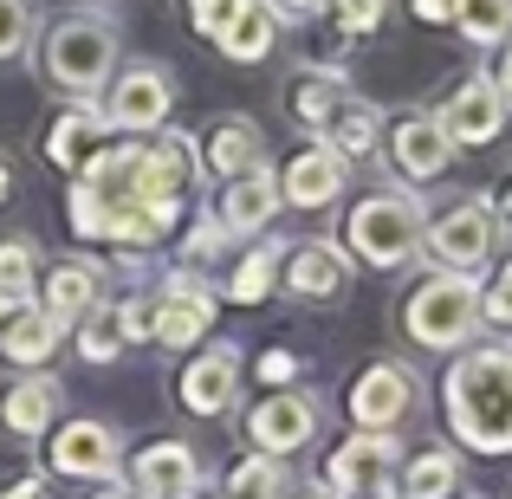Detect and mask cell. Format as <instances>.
Segmentation results:
<instances>
[{"mask_svg": "<svg viewBox=\"0 0 512 499\" xmlns=\"http://www.w3.org/2000/svg\"><path fill=\"white\" fill-rule=\"evenodd\" d=\"M448 428L474 454H512V344L461 350L441 383Z\"/></svg>", "mask_w": 512, "mask_h": 499, "instance_id": "obj_1", "label": "cell"}, {"mask_svg": "<svg viewBox=\"0 0 512 499\" xmlns=\"http://www.w3.org/2000/svg\"><path fill=\"white\" fill-rule=\"evenodd\" d=\"M117 59H124V33H117L111 13H65V20L46 26L39 39V72L46 85L72 91V98H98L117 78Z\"/></svg>", "mask_w": 512, "mask_h": 499, "instance_id": "obj_2", "label": "cell"}, {"mask_svg": "<svg viewBox=\"0 0 512 499\" xmlns=\"http://www.w3.org/2000/svg\"><path fill=\"white\" fill-rule=\"evenodd\" d=\"M422 227H428L422 201L402 195V188H383V195H363L357 208L344 214V253L363 260V266H376V273H389V266L415 260Z\"/></svg>", "mask_w": 512, "mask_h": 499, "instance_id": "obj_3", "label": "cell"}, {"mask_svg": "<svg viewBox=\"0 0 512 499\" xmlns=\"http://www.w3.org/2000/svg\"><path fill=\"white\" fill-rule=\"evenodd\" d=\"M402 331L422 350H461L480 331V279L474 273H428L402 299Z\"/></svg>", "mask_w": 512, "mask_h": 499, "instance_id": "obj_4", "label": "cell"}, {"mask_svg": "<svg viewBox=\"0 0 512 499\" xmlns=\"http://www.w3.org/2000/svg\"><path fill=\"white\" fill-rule=\"evenodd\" d=\"M493 240H500V214H493L480 195L448 201V208L428 214V227H422V247L435 253L441 273H474V266H487Z\"/></svg>", "mask_w": 512, "mask_h": 499, "instance_id": "obj_5", "label": "cell"}, {"mask_svg": "<svg viewBox=\"0 0 512 499\" xmlns=\"http://www.w3.org/2000/svg\"><path fill=\"white\" fill-rule=\"evenodd\" d=\"M195 182H201V143L188 130H156L137 143V201L182 208Z\"/></svg>", "mask_w": 512, "mask_h": 499, "instance_id": "obj_6", "label": "cell"}, {"mask_svg": "<svg viewBox=\"0 0 512 499\" xmlns=\"http://www.w3.org/2000/svg\"><path fill=\"white\" fill-rule=\"evenodd\" d=\"M169 111H175V78L163 65H124L104 91V117L124 137H156L169 124Z\"/></svg>", "mask_w": 512, "mask_h": 499, "instance_id": "obj_7", "label": "cell"}, {"mask_svg": "<svg viewBox=\"0 0 512 499\" xmlns=\"http://www.w3.org/2000/svg\"><path fill=\"white\" fill-rule=\"evenodd\" d=\"M150 337L163 350H195L201 337H208V325H214V286L201 273H169L163 286H156V299H150Z\"/></svg>", "mask_w": 512, "mask_h": 499, "instance_id": "obj_8", "label": "cell"}, {"mask_svg": "<svg viewBox=\"0 0 512 499\" xmlns=\"http://www.w3.org/2000/svg\"><path fill=\"white\" fill-rule=\"evenodd\" d=\"M312 435H318V396L312 389H273L266 402L247 409V441H253V454H266V461L299 454Z\"/></svg>", "mask_w": 512, "mask_h": 499, "instance_id": "obj_9", "label": "cell"}, {"mask_svg": "<svg viewBox=\"0 0 512 499\" xmlns=\"http://www.w3.org/2000/svg\"><path fill=\"white\" fill-rule=\"evenodd\" d=\"M344 409H350V422H357V435H389V428L415 409V370H402V363H370V370H357V383L344 389Z\"/></svg>", "mask_w": 512, "mask_h": 499, "instance_id": "obj_10", "label": "cell"}, {"mask_svg": "<svg viewBox=\"0 0 512 499\" xmlns=\"http://www.w3.org/2000/svg\"><path fill=\"white\" fill-rule=\"evenodd\" d=\"M52 474L65 480H124V435H117L111 422H65L59 435H52L46 448Z\"/></svg>", "mask_w": 512, "mask_h": 499, "instance_id": "obj_11", "label": "cell"}, {"mask_svg": "<svg viewBox=\"0 0 512 499\" xmlns=\"http://www.w3.org/2000/svg\"><path fill=\"white\" fill-rule=\"evenodd\" d=\"M396 467H402L396 435H357V428H350V441H338V448H331V461H325V487L344 493V499H363V493L389 487V474H396Z\"/></svg>", "mask_w": 512, "mask_h": 499, "instance_id": "obj_12", "label": "cell"}, {"mask_svg": "<svg viewBox=\"0 0 512 499\" xmlns=\"http://www.w3.org/2000/svg\"><path fill=\"white\" fill-rule=\"evenodd\" d=\"M234 396H240V344H208L175 376V402L188 415H227Z\"/></svg>", "mask_w": 512, "mask_h": 499, "instance_id": "obj_13", "label": "cell"}, {"mask_svg": "<svg viewBox=\"0 0 512 499\" xmlns=\"http://www.w3.org/2000/svg\"><path fill=\"white\" fill-rule=\"evenodd\" d=\"M435 124L448 130L454 150H474V143H493L506 130V98L493 91V78H461L448 91V104L435 111Z\"/></svg>", "mask_w": 512, "mask_h": 499, "instance_id": "obj_14", "label": "cell"}, {"mask_svg": "<svg viewBox=\"0 0 512 499\" xmlns=\"http://www.w3.org/2000/svg\"><path fill=\"white\" fill-rule=\"evenodd\" d=\"M111 117H104V104L78 98L72 111H59V124L46 130V163H59L65 175H85L91 163H98L104 150H111Z\"/></svg>", "mask_w": 512, "mask_h": 499, "instance_id": "obj_15", "label": "cell"}, {"mask_svg": "<svg viewBox=\"0 0 512 499\" xmlns=\"http://www.w3.org/2000/svg\"><path fill=\"white\" fill-rule=\"evenodd\" d=\"M130 487L143 499H195L201 493V461L188 441H150L130 454Z\"/></svg>", "mask_w": 512, "mask_h": 499, "instance_id": "obj_16", "label": "cell"}, {"mask_svg": "<svg viewBox=\"0 0 512 499\" xmlns=\"http://www.w3.org/2000/svg\"><path fill=\"white\" fill-rule=\"evenodd\" d=\"M350 182V163L338 150H325V143H305L299 156H286V169H279V201H292V208H331V201L344 195Z\"/></svg>", "mask_w": 512, "mask_h": 499, "instance_id": "obj_17", "label": "cell"}, {"mask_svg": "<svg viewBox=\"0 0 512 499\" xmlns=\"http://www.w3.org/2000/svg\"><path fill=\"white\" fill-rule=\"evenodd\" d=\"M448 163H454V143H448V130L435 124V111H415L389 130V169H396L402 182H435Z\"/></svg>", "mask_w": 512, "mask_h": 499, "instance_id": "obj_18", "label": "cell"}, {"mask_svg": "<svg viewBox=\"0 0 512 499\" xmlns=\"http://www.w3.org/2000/svg\"><path fill=\"white\" fill-rule=\"evenodd\" d=\"M59 409H65V389H59V376H46V370H26L0 389V428L20 435V441H39L46 422H59Z\"/></svg>", "mask_w": 512, "mask_h": 499, "instance_id": "obj_19", "label": "cell"}, {"mask_svg": "<svg viewBox=\"0 0 512 499\" xmlns=\"http://www.w3.org/2000/svg\"><path fill=\"white\" fill-rule=\"evenodd\" d=\"M279 279H286L292 299H338V292L350 286V260L344 247H331V240H305V247H286V266H279Z\"/></svg>", "mask_w": 512, "mask_h": 499, "instance_id": "obj_20", "label": "cell"}, {"mask_svg": "<svg viewBox=\"0 0 512 499\" xmlns=\"http://www.w3.org/2000/svg\"><path fill=\"white\" fill-rule=\"evenodd\" d=\"M65 344V325L46 312V305H13L7 318H0V357L20 363V370H39V363H52V350Z\"/></svg>", "mask_w": 512, "mask_h": 499, "instance_id": "obj_21", "label": "cell"}, {"mask_svg": "<svg viewBox=\"0 0 512 499\" xmlns=\"http://www.w3.org/2000/svg\"><path fill=\"white\" fill-rule=\"evenodd\" d=\"M273 214H279V175L260 163V169L234 175V182L221 188V208H214V221H221L227 234H260Z\"/></svg>", "mask_w": 512, "mask_h": 499, "instance_id": "obj_22", "label": "cell"}, {"mask_svg": "<svg viewBox=\"0 0 512 499\" xmlns=\"http://www.w3.org/2000/svg\"><path fill=\"white\" fill-rule=\"evenodd\" d=\"M98 292H104V266L98 260H52L46 266V312L59 318V325H78L85 312H98Z\"/></svg>", "mask_w": 512, "mask_h": 499, "instance_id": "obj_23", "label": "cell"}, {"mask_svg": "<svg viewBox=\"0 0 512 499\" xmlns=\"http://www.w3.org/2000/svg\"><path fill=\"white\" fill-rule=\"evenodd\" d=\"M273 39H279V13H273V0H240L234 20L214 33V46H221V59L253 65V59H266V52H273Z\"/></svg>", "mask_w": 512, "mask_h": 499, "instance_id": "obj_24", "label": "cell"}, {"mask_svg": "<svg viewBox=\"0 0 512 499\" xmlns=\"http://www.w3.org/2000/svg\"><path fill=\"white\" fill-rule=\"evenodd\" d=\"M260 150H266L260 124H247V117H221V124L208 130V143H201V169H214L221 182H234V175L260 169Z\"/></svg>", "mask_w": 512, "mask_h": 499, "instance_id": "obj_25", "label": "cell"}, {"mask_svg": "<svg viewBox=\"0 0 512 499\" xmlns=\"http://www.w3.org/2000/svg\"><path fill=\"white\" fill-rule=\"evenodd\" d=\"M350 98V85H344V72H331V65H312V72H292L286 78V111L299 117L305 130H325L331 124V111Z\"/></svg>", "mask_w": 512, "mask_h": 499, "instance_id": "obj_26", "label": "cell"}, {"mask_svg": "<svg viewBox=\"0 0 512 499\" xmlns=\"http://www.w3.org/2000/svg\"><path fill=\"white\" fill-rule=\"evenodd\" d=\"M376 137H383V124H376V104H363L357 91H350L338 111H331V124L318 130V143H325V150H338L344 163H363V156L376 150Z\"/></svg>", "mask_w": 512, "mask_h": 499, "instance_id": "obj_27", "label": "cell"}, {"mask_svg": "<svg viewBox=\"0 0 512 499\" xmlns=\"http://www.w3.org/2000/svg\"><path fill=\"white\" fill-rule=\"evenodd\" d=\"M461 493V461H454L448 448H428L409 461V474H402L396 499H454Z\"/></svg>", "mask_w": 512, "mask_h": 499, "instance_id": "obj_28", "label": "cell"}, {"mask_svg": "<svg viewBox=\"0 0 512 499\" xmlns=\"http://www.w3.org/2000/svg\"><path fill=\"white\" fill-rule=\"evenodd\" d=\"M39 299V247L33 240H0V312Z\"/></svg>", "mask_w": 512, "mask_h": 499, "instance_id": "obj_29", "label": "cell"}, {"mask_svg": "<svg viewBox=\"0 0 512 499\" xmlns=\"http://www.w3.org/2000/svg\"><path fill=\"white\" fill-rule=\"evenodd\" d=\"M279 260H286V247H279V240L240 253L234 273H227V299H234V305H260L266 292H273V279H279Z\"/></svg>", "mask_w": 512, "mask_h": 499, "instance_id": "obj_30", "label": "cell"}, {"mask_svg": "<svg viewBox=\"0 0 512 499\" xmlns=\"http://www.w3.org/2000/svg\"><path fill=\"white\" fill-rule=\"evenodd\" d=\"M175 214H182V208H163V201H137V208H124V221H117V240H111V247H124V253L163 247V240L175 234Z\"/></svg>", "mask_w": 512, "mask_h": 499, "instance_id": "obj_31", "label": "cell"}, {"mask_svg": "<svg viewBox=\"0 0 512 499\" xmlns=\"http://www.w3.org/2000/svg\"><path fill=\"white\" fill-rule=\"evenodd\" d=\"M279 493H286V467L266 454H247L221 474V499H279Z\"/></svg>", "mask_w": 512, "mask_h": 499, "instance_id": "obj_32", "label": "cell"}, {"mask_svg": "<svg viewBox=\"0 0 512 499\" xmlns=\"http://www.w3.org/2000/svg\"><path fill=\"white\" fill-rule=\"evenodd\" d=\"M454 26H461L467 46H506L512 39V0H461Z\"/></svg>", "mask_w": 512, "mask_h": 499, "instance_id": "obj_33", "label": "cell"}, {"mask_svg": "<svg viewBox=\"0 0 512 499\" xmlns=\"http://www.w3.org/2000/svg\"><path fill=\"white\" fill-rule=\"evenodd\" d=\"M124 350H130V337H124V325H117V305L85 312V325H78V357L85 363H111V357H124Z\"/></svg>", "mask_w": 512, "mask_h": 499, "instance_id": "obj_34", "label": "cell"}, {"mask_svg": "<svg viewBox=\"0 0 512 499\" xmlns=\"http://www.w3.org/2000/svg\"><path fill=\"white\" fill-rule=\"evenodd\" d=\"M33 20H39L33 0H0V59L26 52V39H33Z\"/></svg>", "mask_w": 512, "mask_h": 499, "instance_id": "obj_35", "label": "cell"}, {"mask_svg": "<svg viewBox=\"0 0 512 499\" xmlns=\"http://www.w3.org/2000/svg\"><path fill=\"white\" fill-rule=\"evenodd\" d=\"M331 13H338V33L363 39V33H376V26L389 20V0H331Z\"/></svg>", "mask_w": 512, "mask_h": 499, "instance_id": "obj_36", "label": "cell"}, {"mask_svg": "<svg viewBox=\"0 0 512 499\" xmlns=\"http://www.w3.org/2000/svg\"><path fill=\"white\" fill-rule=\"evenodd\" d=\"M480 325H506L512 331V260L480 286Z\"/></svg>", "mask_w": 512, "mask_h": 499, "instance_id": "obj_37", "label": "cell"}, {"mask_svg": "<svg viewBox=\"0 0 512 499\" xmlns=\"http://www.w3.org/2000/svg\"><path fill=\"white\" fill-rule=\"evenodd\" d=\"M221 240H227V227L214 221V214H208V221H195V227H188V234H182V266H188V273H195L201 260H214V253H221Z\"/></svg>", "mask_w": 512, "mask_h": 499, "instance_id": "obj_38", "label": "cell"}, {"mask_svg": "<svg viewBox=\"0 0 512 499\" xmlns=\"http://www.w3.org/2000/svg\"><path fill=\"white\" fill-rule=\"evenodd\" d=\"M253 376H260V383H273V389H292V376H299V357H292V350H266V357L253 363Z\"/></svg>", "mask_w": 512, "mask_h": 499, "instance_id": "obj_39", "label": "cell"}, {"mask_svg": "<svg viewBox=\"0 0 512 499\" xmlns=\"http://www.w3.org/2000/svg\"><path fill=\"white\" fill-rule=\"evenodd\" d=\"M150 292H137V299H124V305H117V325H124V337H130V344H143V337H150Z\"/></svg>", "mask_w": 512, "mask_h": 499, "instance_id": "obj_40", "label": "cell"}, {"mask_svg": "<svg viewBox=\"0 0 512 499\" xmlns=\"http://www.w3.org/2000/svg\"><path fill=\"white\" fill-rule=\"evenodd\" d=\"M234 7H240V0H201V7H195V33H201V39H214L227 20H234Z\"/></svg>", "mask_w": 512, "mask_h": 499, "instance_id": "obj_41", "label": "cell"}, {"mask_svg": "<svg viewBox=\"0 0 512 499\" xmlns=\"http://www.w3.org/2000/svg\"><path fill=\"white\" fill-rule=\"evenodd\" d=\"M415 7V20H428V26H448L454 13H461V0H409Z\"/></svg>", "mask_w": 512, "mask_h": 499, "instance_id": "obj_42", "label": "cell"}, {"mask_svg": "<svg viewBox=\"0 0 512 499\" xmlns=\"http://www.w3.org/2000/svg\"><path fill=\"white\" fill-rule=\"evenodd\" d=\"M318 7H331V0H273V13H279V26L286 20H312Z\"/></svg>", "mask_w": 512, "mask_h": 499, "instance_id": "obj_43", "label": "cell"}, {"mask_svg": "<svg viewBox=\"0 0 512 499\" xmlns=\"http://www.w3.org/2000/svg\"><path fill=\"white\" fill-rule=\"evenodd\" d=\"M493 91H500V98L512 104V39L500 46V59H493Z\"/></svg>", "mask_w": 512, "mask_h": 499, "instance_id": "obj_44", "label": "cell"}, {"mask_svg": "<svg viewBox=\"0 0 512 499\" xmlns=\"http://www.w3.org/2000/svg\"><path fill=\"white\" fill-rule=\"evenodd\" d=\"M0 499H46V480H39V474H26V480H13V487L0 493Z\"/></svg>", "mask_w": 512, "mask_h": 499, "instance_id": "obj_45", "label": "cell"}, {"mask_svg": "<svg viewBox=\"0 0 512 499\" xmlns=\"http://www.w3.org/2000/svg\"><path fill=\"white\" fill-rule=\"evenodd\" d=\"M91 499H143L137 487H130V480H104V487L98 493H91Z\"/></svg>", "mask_w": 512, "mask_h": 499, "instance_id": "obj_46", "label": "cell"}, {"mask_svg": "<svg viewBox=\"0 0 512 499\" xmlns=\"http://www.w3.org/2000/svg\"><path fill=\"white\" fill-rule=\"evenodd\" d=\"M292 499H344V493H331L325 480H312V487H305V493H292Z\"/></svg>", "mask_w": 512, "mask_h": 499, "instance_id": "obj_47", "label": "cell"}, {"mask_svg": "<svg viewBox=\"0 0 512 499\" xmlns=\"http://www.w3.org/2000/svg\"><path fill=\"white\" fill-rule=\"evenodd\" d=\"M13 195V169H7V156H0V201Z\"/></svg>", "mask_w": 512, "mask_h": 499, "instance_id": "obj_48", "label": "cell"}, {"mask_svg": "<svg viewBox=\"0 0 512 499\" xmlns=\"http://www.w3.org/2000/svg\"><path fill=\"white\" fill-rule=\"evenodd\" d=\"M363 499H396V487H376V493H363Z\"/></svg>", "mask_w": 512, "mask_h": 499, "instance_id": "obj_49", "label": "cell"}, {"mask_svg": "<svg viewBox=\"0 0 512 499\" xmlns=\"http://www.w3.org/2000/svg\"><path fill=\"white\" fill-rule=\"evenodd\" d=\"M188 7H201V0H188Z\"/></svg>", "mask_w": 512, "mask_h": 499, "instance_id": "obj_50", "label": "cell"}, {"mask_svg": "<svg viewBox=\"0 0 512 499\" xmlns=\"http://www.w3.org/2000/svg\"><path fill=\"white\" fill-rule=\"evenodd\" d=\"M0 318H7V312H0Z\"/></svg>", "mask_w": 512, "mask_h": 499, "instance_id": "obj_51", "label": "cell"}]
</instances>
